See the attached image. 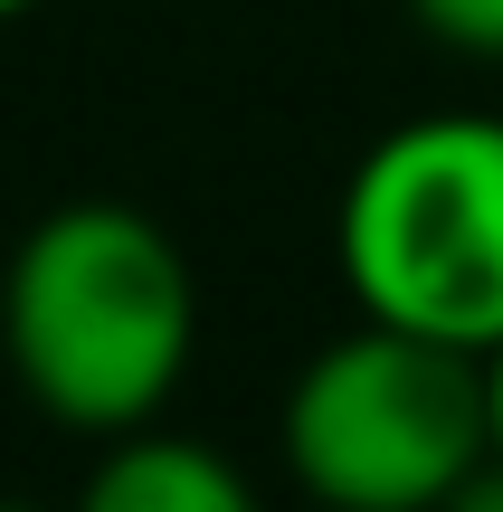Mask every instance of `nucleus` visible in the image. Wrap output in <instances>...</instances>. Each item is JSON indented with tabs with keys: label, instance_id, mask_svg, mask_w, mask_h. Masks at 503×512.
<instances>
[{
	"label": "nucleus",
	"instance_id": "obj_7",
	"mask_svg": "<svg viewBox=\"0 0 503 512\" xmlns=\"http://www.w3.org/2000/svg\"><path fill=\"white\" fill-rule=\"evenodd\" d=\"M485 389H494V446H503V342L485 351Z\"/></svg>",
	"mask_w": 503,
	"mask_h": 512
},
{
	"label": "nucleus",
	"instance_id": "obj_8",
	"mask_svg": "<svg viewBox=\"0 0 503 512\" xmlns=\"http://www.w3.org/2000/svg\"><path fill=\"white\" fill-rule=\"evenodd\" d=\"M19 10H29V0H0V19H19Z\"/></svg>",
	"mask_w": 503,
	"mask_h": 512
},
{
	"label": "nucleus",
	"instance_id": "obj_5",
	"mask_svg": "<svg viewBox=\"0 0 503 512\" xmlns=\"http://www.w3.org/2000/svg\"><path fill=\"white\" fill-rule=\"evenodd\" d=\"M418 29L456 57H503V0H409Z\"/></svg>",
	"mask_w": 503,
	"mask_h": 512
},
{
	"label": "nucleus",
	"instance_id": "obj_3",
	"mask_svg": "<svg viewBox=\"0 0 503 512\" xmlns=\"http://www.w3.org/2000/svg\"><path fill=\"white\" fill-rule=\"evenodd\" d=\"M361 313L494 351L503 342V124L418 114L380 133L333 219Z\"/></svg>",
	"mask_w": 503,
	"mask_h": 512
},
{
	"label": "nucleus",
	"instance_id": "obj_2",
	"mask_svg": "<svg viewBox=\"0 0 503 512\" xmlns=\"http://www.w3.org/2000/svg\"><path fill=\"white\" fill-rule=\"evenodd\" d=\"M494 456L485 351L361 313L285 389V475L314 512H437Z\"/></svg>",
	"mask_w": 503,
	"mask_h": 512
},
{
	"label": "nucleus",
	"instance_id": "obj_6",
	"mask_svg": "<svg viewBox=\"0 0 503 512\" xmlns=\"http://www.w3.org/2000/svg\"><path fill=\"white\" fill-rule=\"evenodd\" d=\"M437 512H503V446H494V456H485V465H475V475H466V484H456V494H447V503H437Z\"/></svg>",
	"mask_w": 503,
	"mask_h": 512
},
{
	"label": "nucleus",
	"instance_id": "obj_4",
	"mask_svg": "<svg viewBox=\"0 0 503 512\" xmlns=\"http://www.w3.org/2000/svg\"><path fill=\"white\" fill-rule=\"evenodd\" d=\"M76 512H257V484L219 456V446L181 437V427H124L105 437Z\"/></svg>",
	"mask_w": 503,
	"mask_h": 512
},
{
	"label": "nucleus",
	"instance_id": "obj_9",
	"mask_svg": "<svg viewBox=\"0 0 503 512\" xmlns=\"http://www.w3.org/2000/svg\"><path fill=\"white\" fill-rule=\"evenodd\" d=\"M0 512H38V503H0Z\"/></svg>",
	"mask_w": 503,
	"mask_h": 512
},
{
	"label": "nucleus",
	"instance_id": "obj_1",
	"mask_svg": "<svg viewBox=\"0 0 503 512\" xmlns=\"http://www.w3.org/2000/svg\"><path fill=\"white\" fill-rule=\"evenodd\" d=\"M200 342V285L162 219L124 200H67L10 247L0 351L10 380L76 437H124L171 408Z\"/></svg>",
	"mask_w": 503,
	"mask_h": 512
}]
</instances>
